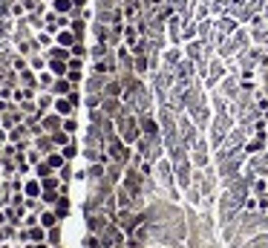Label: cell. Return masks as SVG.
<instances>
[{"label":"cell","mask_w":268,"mask_h":248,"mask_svg":"<svg viewBox=\"0 0 268 248\" xmlns=\"http://www.w3.org/2000/svg\"><path fill=\"white\" fill-rule=\"evenodd\" d=\"M208 142L202 139V136H196V142L190 145V162H193V167H208L210 165V156H208Z\"/></svg>","instance_id":"6da1fadb"},{"label":"cell","mask_w":268,"mask_h":248,"mask_svg":"<svg viewBox=\"0 0 268 248\" xmlns=\"http://www.w3.org/2000/svg\"><path fill=\"white\" fill-rule=\"evenodd\" d=\"M225 72H228V69H225V61H222V58H210V69H208V78H205V81H202V84H205V87H208V90H216V84H219V81H222V78H225Z\"/></svg>","instance_id":"7a4b0ae2"},{"label":"cell","mask_w":268,"mask_h":248,"mask_svg":"<svg viewBox=\"0 0 268 248\" xmlns=\"http://www.w3.org/2000/svg\"><path fill=\"white\" fill-rule=\"evenodd\" d=\"M185 58V49L182 46H167V49H162V69H176L179 63Z\"/></svg>","instance_id":"3957f363"},{"label":"cell","mask_w":268,"mask_h":248,"mask_svg":"<svg viewBox=\"0 0 268 248\" xmlns=\"http://www.w3.org/2000/svg\"><path fill=\"white\" fill-rule=\"evenodd\" d=\"M268 150V136H248L245 145H242V153L254 156V153H266Z\"/></svg>","instance_id":"277c9868"},{"label":"cell","mask_w":268,"mask_h":248,"mask_svg":"<svg viewBox=\"0 0 268 248\" xmlns=\"http://www.w3.org/2000/svg\"><path fill=\"white\" fill-rule=\"evenodd\" d=\"M216 93H222L228 101H231V98L239 93V75H234V72H231V75H225V78L216 84Z\"/></svg>","instance_id":"5b68a950"},{"label":"cell","mask_w":268,"mask_h":248,"mask_svg":"<svg viewBox=\"0 0 268 248\" xmlns=\"http://www.w3.org/2000/svg\"><path fill=\"white\" fill-rule=\"evenodd\" d=\"M133 72L142 78V75H153V63H150V55H136L133 58Z\"/></svg>","instance_id":"8992f818"},{"label":"cell","mask_w":268,"mask_h":248,"mask_svg":"<svg viewBox=\"0 0 268 248\" xmlns=\"http://www.w3.org/2000/svg\"><path fill=\"white\" fill-rule=\"evenodd\" d=\"M52 110L58 113L61 119H66V116H72V113H75V107H72V101H69L66 95H55V104H52Z\"/></svg>","instance_id":"52a82bcc"},{"label":"cell","mask_w":268,"mask_h":248,"mask_svg":"<svg viewBox=\"0 0 268 248\" xmlns=\"http://www.w3.org/2000/svg\"><path fill=\"white\" fill-rule=\"evenodd\" d=\"M185 58H190V61H199L202 58V41L196 38V41H185Z\"/></svg>","instance_id":"ba28073f"},{"label":"cell","mask_w":268,"mask_h":248,"mask_svg":"<svg viewBox=\"0 0 268 248\" xmlns=\"http://www.w3.org/2000/svg\"><path fill=\"white\" fill-rule=\"evenodd\" d=\"M23 193L29 196V199H41V193H43V185H41V179L35 176V179H26V185H23Z\"/></svg>","instance_id":"9c48e42d"},{"label":"cell","mask_w":268,"mask_h":248,"mask_svg":"<svg viewBox=\"0 0 268 248\" xmlns=\"http://www.w3.org/2000/svg\"><path fill=\"white\" fill-rule=\"evenodd\" d=\"M251 193H254V196H266L268 193V176H254V179H251Z\"/></svg>","instance_id":"30bf717a"},{"label":"cell","mask_w":268,"mask_h":248,"mask_svg":"<svg viewBox=\"0 0 268 248\" xmlns=\"http://www.w3.org/2000/svg\"><path fill=\"white\" fill-rule=\"evenodd\" d=\"M75 41H78V38H75V32L72 29H61L58 35H55V43H58V46H66V49H69Z\"/></svg>","instance_id":"8fae6325"},{"label":"cell","mask_w":268,"mask_h":248,"mask_svg":"<svg viewBox=\"0 0 268 248\" xmlns=\"http://www.w3.org/2000/svg\"><path fill=\"white\" fill-rule=\"evenodd\" d=\"M52 12L55 15H75V6H72V0H52Z\"/></svg>","instance_id":"7c38bea8"},{"label":"cell","mask_w":268,"mask_h":248,"mask_svg":"<svg viewBox=\"0 0 268 248\" xmlns=\"http://www.w3.org/2000/svg\"><path fill=\"white\" fill-rule=\"evenodd\" d=\"M242 211H245V214H260V196L248 193V196L242 199Z\"/></svg>","instance_id":"4fadbf2b"},{"label":"cell","mask_w":268,"mask_h":248,"mask_svg":"<svg viewBox=\"0 0 268 248\" xmlns=\"http://www.w3.org/2000/svg\"><path fill=\"white\" fill-rule=\"evenodd\" d=\"M46 162H49V167H52V170H61V167L66 165V159H63V153H61V150H52V153H46Z\"/></svg>","instance_id":"5bb4252c"},{"label":"cell","mask_w":268,"mask_h":248,"mask_svg":"<svg viewBox=\"0 0 268 248\" xmlns=\"http://www.w3.org/2000/svg\"><path fill=\"white\" fill-rule=\"evenodd\" d=\"M242 248H268V234H257V237H248Z\"/></svg>","instance_id":"9a60e30c"},{"label":"cell","mask_w":268,"mask_h":248,"mask_svg":"<svg viewBox=\"0 0 268 248\" xmlns=\"http://www.w3.org/2000/svg\"><path fill=\"white\" fill-rule=\"evenodd\" d=\"M58 222H61V219H58V214H55V211H43V214H41V225H43L46 231H49V228H55Z\"/></svg>","instance_id":"2e32d148"},{"label":"cell","mask_w":268,"mask_h":248,"mask_svg":"<svg viewBox=\"0 0 268 248\" xmlns=\"http://www.w3.org/2000/svg\"><path fill=\"white\" fill-rule=\"evenodd\" d=\"M199 38V26L196 23H185V29H182V43L185 41H196Z\"/></svg>","instance_id":"e0dca14e"},{"label":"cell","mask_w":268,"mask_h":248,"mask_svg":"<svg viewBox=\"0 0 268 248\" xmlns=\"http://www.w3.org/2000/svg\"><path fill=\"white\" fill-rule=\"evenodd\" d=\"M266 15L263 12H257V15H251V21H248V29H266Z\"/></svg>","instance_id":"ac0fdd59"},{"label":"cell","mask_w":268,"mask_h":248,"mask_svg":"<svg viewBox=\"0 0 268 248\" xmlns=\"http://www.w3.org/2000/svg\"><path fill=\"white\" fill-rule=\"evenodd\" d=\"M52 81H55V75H52V72H41V75H38V87H41V90H49V87H52Z\"/></svg>","instance_id":"d6986e66"},{"label":"cell","mask_w":268,"mask_h":248,"mask_svg":"<svg viewBox=\"0 0 268 248\" xmlns=\"http://www.w3.org/2000/svg\"><path fill=\"white\" fill-rule=\"evenodd\" d=\"M61 127H63V130H66V133H69V136H72V133H75V130H78V122H75V119H72V116H66V119H63V124H61Z\"/></svg>","instance_id":"ffe728a7"},{"label":"cell","mask_w":268,"mask_h":248,"mask_svg":"<svg viewBox=\"0 0 268 248\" xmlns=\"http://www.w3.org/2000/svg\"><path fill=\"white\" fill-rule=\"evenodd\" d=\"M61 153H63V159H66V162H72V159L78 156V150H75V145H66V147H61Z\"/></svg>","instance_id":"44dd1931"},{"label":"cell","mask_w":268,"mask_h":248,"mask_svg":"<svg viewBox=\"0 0 268 248\" xmlns=\"http://www.w3.org/2000/svg\"><path fill=\"white\" fill-rule=\"evenodd\" d=\"M23 9H26L23 3H15V6H12V15H15V18H21V15H23Z\"/></svg>","instance_id":"7402d4cb"},{"label":"cell","mask_w":268,"mask_h":248,"mask_svg":"<svg viewBox=\"0 0 268 248\" xmlns=\"http://www.w3.org/2000/svg\"><path fill=\"white\" fill-rule=\"evenodd\" d=\"M72 6H75V12H84V6H87V0H72Z\"/></svg>","instance_id":"603a6c76"},{"label":"cell","mask_w":268,"mask_h":248,"mask_svg":"<svg viewBox=\"0 0 268 248\" xmlns=\"http://www.w3.org/2000/svg\"><path fill=\"white\" fill-rule=\"evenodd\" d=\"M263 15H266V18H268V0H266V6H263Z\"/></svg>","instance_id":"cb8c5ba5"},{"label":"cell","mask_w":268,"mask_h":248,"mask_svg":"<svg viewBox=\"0 0 268 248\" xmlns=\"http://www.w3.org/2000/svg\"><path fill=\"white\" fill-rule=\"evenodd\" d=\"M263 116H266V122H268V110H266V113H263Z\"/></svg>","instance_id":"d4e9b609"},{"label":"cell","mask_w":268,"mask_h":248,"mask_svg":"<svg viewBox=\"0 0 268 248\" xmlns=\"http://www.w3.org/2000/svg\"><path fill=\"white\" fill-rule=\"evenodd\" d=\"M266 32H268V21H266Z\"/></svg>","instance_id":"484cf974"},{"label":"cell","mask_w":268,"mask_h":248,"mask_svg":"<svg viewBox=\"0 0 268 248\" xmlns=\"http://www.w3.org/2000/svg\"><path fill=\"white\" fill-rule=\"evenodd\" d=\"M266 196H268V193H266Z\"/></svg>","instance_id":"4316f807"}]
</instances>
